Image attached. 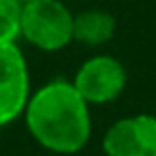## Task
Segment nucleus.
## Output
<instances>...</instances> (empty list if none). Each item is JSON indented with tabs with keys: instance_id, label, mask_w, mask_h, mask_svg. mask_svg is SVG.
<instances>
[{
	"instance_id": "f257e3e1",
	"label": "nucleus",
	"mask_w": 156,
	"mask_h": 156,
	"mask_svg": "<svg viewBox=\"0 0 156 156\" xmlns=\"http://www.w3.org/2000/svg\"><path fill=\"white\" fill-rule=\"evenodd\" d=\"M22 118L30 137L54 154H75L92 135L90 105L66 79H51L37 88Z\"/></svg>"
},
{
	"instance_id": "f03ea898",
	"label": "nucleus",
	"mask_w": 156,
	"mask_h": 156,
	"mask_svg": "<svg viewBox=\"0 0 156 156\" xmlns=\"http://www.w3.org/2000/svg\"><path fill=\"white\" fill-rule=\"evenodd\" d=\"M75 13L60 0H30L22 5L20 39L41 51H60L73 43Z\"/></svg>"
},
{
	"instance_id": "7ed1b4c3",
	"label": "nucleus",
	"mask_w": 156,
	"mask_h": 156,
	"mask_svg": "<svg viewBox=\"0 0 156 156\" xmlns=\"http://www.w3.org/2000/svg\"><path fill=\"white\" fill-rule=\"evenodd\" d=\"M32 90L30 71L17 43L0 45V128L24 115Z\"/></svg>"
},
{
	"instance_id": "20e7f679",
	"label": "nucleus",
	"mask_w": 156,
	"mask_h": 156,
	"mask_svg": "<svg viewBox=\"0 0 156 156\" xmlns=\"http://www.w3.org/2000/svg\"><path fill=\"white\" fill-rule=\"evenodd\" d=\"M126 81V66L109 54L88 58L73 77L75 90L88 105H107L115 101L124 92Z\"/></svg>"
},
{
	"instance_id": "39448f33",
	"label": "nucleus",
	"mask_w": 156,
	"mask_h": 156,
	"mask_svg": "<svg viewBox=\"0 0 156 156\" xmlns=\"http://www.w3.org/2000/svg\"><path fill=\"white\" fill-rule=\"evenodd\" d=\"M107 156H156V115L137 113L113 122L103 137Z\"/></svg>"
},
{
	"instance_id": "423d86ee",
	"label": "nucleus",
	"mask_w": 156,
	"mask_h": 156,
	"mask_svg": "<svg viewBox=\"0 0 156 156\" xmlns=\"http://www.w3.org/2000/svg\"><path fill=\"white\" fill-rule=\"evenodd\" d=\"M115 17L105 9H86L75 13L73 41L86 47H101L115 37Z\"/></svg>"
},
{
	"instance_id": "0eeeda50",
	"label": "nucleus",
	"mask_w": 156,
	"mask_h": 156,
	"mask_svg": "<svg viewBox=\"0 0 156 156\" xmlns=\"http://www.w3.org/2000/svg\"><path fill=\"white\" fill-rule=\"evenodd\" d=\"M20 17H22V5L17 0H0V45L17 43Z\"/></svg>"
},
{
	"instance_id": "6e6552de",
	"label": "nucleus",
	"mask_w": 156,
	"mask_h": 156,
	"mask_svg": "<svg viewBox=\"0 0 156 156\" xmlns=\"http://www.w3.org/2000/svg\"><path fill=\"white\" fill-rule=\"evenodd\" d=\"M17 2H20V5H24V2H30V0H17Z\"/></svg>"
}]
</instances>
